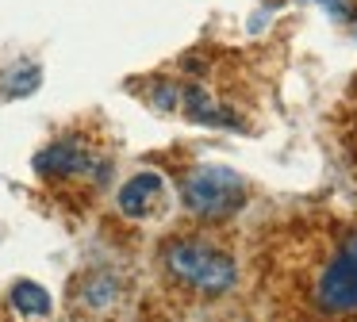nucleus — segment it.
<instances>
[{
    "label": "nucleus",
    "mask_w": 357,
    "mask_h": 322,
    "mask_svg": "<svg viewBox=\"0 0 357 322\" xmlns=\"http://www.w3.org/2000/svg\"><path fill=\"white\" fill-rule=\"evenodd\" d=\"M315 4H323L334 20H349V15H354V4H349V0H315Z\"/></svg>",
    "instance_id": "10"
},
{
    "label": "nucleus",
    "mask_w": 357,
    "mask_h": 322,
    "mask_svg": "<svg viewBox=\"0 0 357 322\" xmlns=\"http://www.w3.org/2000/svg\"><path fill=\"white\" fill-rule=\"evenodd\" d=\"M85 165H89V158L77 142H54L43 153H35V173H43V176H70V173H81Z\"/></svg>",
    "instance_id": "5"
},
{
    "label": "nucleus",
    "mask_w": 357,
    "mask_h": 322,
    "mask_svg": "<svg viewBox=\"0 0 357 322\" xmlns=\"http://www.w3.org/2000/svg\"><path fill=\"white\" fill-rule=\"evenodd\" d=\"M43 81V69L39 66H20L12 69L8 77H4V89H8V96H27V92H35Z\"/></svg>",
    "instance_id": "7"
},
{
    "label": "nucleus",
    "mask_w": 357,
    "mask_h": 322,
    "mask_svg": "<svg viewBox=\"0 0 357 322\" xmlns=\"http://www.w3.org/2000/svg\"><path fill=\"white\" fill-rule=\"evenodd\" d=\"M181 196H185L188 211L200 215V219H223V215H234L242 207L246 184H242V176L227 165H204V169H196V173L185 176Z\"/></svg>",
    "instance_id": "1"
},
{
    "label": "nucleus",
    "mask_w": 357,
    "mask_h": 322,
    "mask_svg": "<svg viewBox=\"0 0 357 322\" xmlns=\"http://www.w3.org/2000/svg\"><path fill=\"white\" fill-rule=\"evenodd\" d=\"M12 303H16V311L31 314V319L50 314V296H47V288L35 284V280H20L16 288H12Z\"/></svg>",
    "instance_id": "6"
},
{
    "label": "nucleus",
    "mask_w": 357,
    "mask_h": 322,
    "mask_svg": "<svg viewBox=\"0 0 357 322\" xmlns=\"http://www.w3.org/2000/svg\"><path fill=\"white\" fill-rule=\"evenodd\" d=\"M319 307H326L331 314H349L357 311V242L346 245V253L326 265V273L319 276Z\"/></svg>",
    "instance_id": "3"
},
{
    "label": "nucleus",
    "mask_w": 357,
    "mask_h": 322,
    "mask_svg": "<svg viewBox=\"0 0 357 322\" xmlns=\"http://www.w3.org/2000/svg\"><path fill=\"white\" fill-rule=\"evenodd\" d=\"M165 265L173 276H181L185 284H192L196 291H208V296H223L227 288H234V261L227 253L211 250L200 242H177L165 250Z\"/></svg>",
    "instance_id": "2"
},
{
    "label": "nucleus",
    "mask_w": 357,
    "mask_h": 322,
    "mask_svg": "<svg viewBox=\"0 0 357 322\" xmlns=\"http://www.w3.org/2000/svg\"><path fill=\"white\" fill-rule=\"evenodd\" d=\"M185 100H188V115H192L196 123H219L215 107H211V100H208V96H204L200 84H192V89L185 92Z\"/></svg>",
    "instance_id": "8"
},
{
    "label": "nucleus",
    "mask_w": 357,
    "mask_h": 322,
    "mask_svg": "<svg viewBox=\"0 0 357 322\" xmlns=\"http://www.w3.org/2000/svg\"><path fill=\"white\" fill-rule=\"evenodd\" d=\"M112 291H116V284H112V280H104V284H89V288H85L89 307H108V303H112Z\"/></svg>",
    "instance_id": "9"
},
{
    "label": "nucleus",
    "mask_w": 357,
    "mask_h": 322,
    "mask_svg": "<svg viewBox=\"0 0 357 322\" xmlns=\"http://www.w3.org/2000/svg\"><path fill=\"white\" fill-rule=\"evenodd\" d=\"M165 192V181L158 173H139L119 188V211L131 215V219H142L150 207L158 204V196Z\"/></svg>",
    "instance_id": "4"
}]
</instances>
